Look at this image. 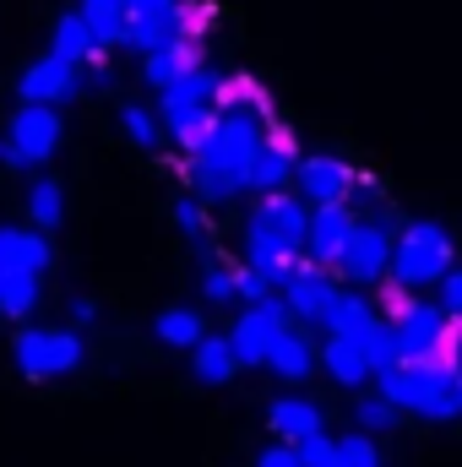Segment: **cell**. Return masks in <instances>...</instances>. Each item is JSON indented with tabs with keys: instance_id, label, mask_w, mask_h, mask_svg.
Masks as SVG:
<instances>
[{
	"instance_id": "27",
	"label": "cell",
	"mask_w": 462,
	"mask_h": 467,
	"mask_svg": "<svg viewBox=\"0 0 462 467\" xmlns=\"http://www.w3.org/2000/svg\"><path fill=\"white\" fill-rule=\"evenodd\" d=\"M38 305V272H0V316H27Z\"/></svg>"
},
{
	"instance_id": "14",
	"label": "cell",
	"mask_w": 462,
	"mask_h": 467,
	"mask_svg": "<svg viewBox=\"0 0 462 467\" xmlns=\"http://www.w3.org/2000/svg\"><path fill=\"white\" fill-rule=\"evenodd\" d=\"M348 234H353V213H348V207H316V213H310L305 255H310V261H321V266H338Z\"/></svg>"
},
{
	"instance_id": "1",
	"label": "cell",
	"mask_w": 462,
	"mask_h": 467,
	"mask_svg": "<svg viewBox=\"0 0 462 467\" xmlns=\"http://www.w3.org/2000/svg\"><path fill=\"white\" fill-rule=\"evenodd\" d=\"M272 141V125H267V104L256 88H245L234 104L218 109L207 141L191 152V185L202 202H234L239 191H250V169L261 158V147Z\"/></svg>"
},
{
	"instance_id": "33",
	"label": "cell",
	"mask_w": 462,
	"mask_h": 467,
	"mask_svg": "<svg viewBox=\"0 0 462 467\" xmlns=\"http://www.w3.org/2000/svg\"><path fill=\"white\" fill-rule=\"evenodd\" d=\"M338 451H343V467H381V451H375V441H370L364 430H359V435H343Z\"/></svg>"
},
{
	"instance_id": "39",
	"label": "cell",
	"mask_w": 462,
	"mask_h": 467,
	"mask_svg": "<svg viewBox=\"0 0 462 467\" xmlns=\"http://www.w3.org/2000/svg\"><path fill=\"white\" fill-rule=\"evenodd\" d=\"M185 0H131V16H169V11H180Z\"/></svg>"
},
{
	"instance_id": "34",
	"label": "cell",
	"mask_w": 462,
	"mask_h": 467,
	"mask_svg": "<svg viewBox=\"0 0 462 467\" xmlns=\"http://www.w3.org/2000/svg\"><path fill=\"white\" fill-rule=\"evenodd\" d=\"M299 462L305 467H343V451H338V441L310 435V441H299Z\"/></svg>"
},
{
	"instance_id": "2",
	"label": "cell",
	"mask_w": 462,
	"mask_h": 467,
	"mask_svg": "<svg viewBox=\"0 0 462 467\" xmlns=\"http://www.w3.org/2000/svg\"><path fill=\"white\" fill-rule=\"evenodd\" d=\"M375 386L403 413H419V419H462L457 375L446 369V358H436V364H392V369L375 375Z\"/></svg>"
},
{
	"instance_id": "31",
	"label": "cell",
	"mask_w": 462,
	"mask_h": 467,
	"mask_svg": "<svg viewBox=\"0 0 462 467\" xmlns=\"http://www.w3.org/2000/svg\"><path fill=\"white\" fill-rule=\"evenodd\" d=\"M202 294H207L213 305H229V299H239V294H234V266H224V261H207V272H202Z\"/></svg>"
},
{
	"instance_id": "20",
	"label": "cell",
	"mask_w": 462,
	"mask_h": 467,
	"mask_svg": "<svg viewBox=\"0 0 462 467\" xmlns=\"http://www.w3.org/2000/svg\"><path fill=\"white\" fill-rule=\"evenodd\" d=\"M191 364H196V380H207V386H224L234 369H239V353H234L229 337H202V343L191 348Z\"/></svg>"
},
{
	"instance_id": "24",
	"label": "cell",
	"mask_w": 462,
	"mask_h": 467,
	"mask_svg": "<svg viewBox=\"0 0 462 467\" xmlns=\"http://www.w3.org/2000/svg\"><path fill=\"white\" fill-rule=\"evenodd\" d=\"M152 332L169 343V348H196L202 337H207V327H202V316L196 310H185V305H174V310H163L158 321H152Z\"/></svg>"
},
{
	"instance_id": "32",
	"label": "cell",
	"mask_w": 462,
	"mask_h": 467,
	"mask_svg": "<svg viewBox=\"0 0 462 467\" xmlns=\"http://www.w3.org/2000/svg\"><path fill=\"white\" fill-rule=\"evenodd\" d=\"M414 305H419V299H414V288H408V283H397V277H392V283L381 288V316H386L392 327H397V321H403Z\"/></svg>"
},
{
	"instance_id": "11",
	"label": "cell",
	"mask_w": 462,
	"mask_h": 467,
	"mask_svg": "<svg viewBox=\"0 0 462 467\" xmlns=\"http://www.w3.org/2000/svg\"><path fill=\"white\" fill-rule=\"evenodd\" d=\"M77 71L82 66H71V60H60V55H44V60H33L27 71H22V82H16V93H22V104H66V99H77Z\"/></svg>"
},
{
	"instance_id": "3",
	"label": "cell",
	"mask_w": 462,
	"mask_h": 467,
	"mask_svg": "<svg viewBox=\"0 0 462 467\" xmlns=\"http://www.w3.org/2000/svg\"><path fill=\"white\" fill-rule=\"evenodd\" d=\"M452 255H457L452 250V234L441 229V223H414V229H403L397 250H392V277L408 283V288L441 283L452 272Z\"/></svg>"
},
{
	"instance_id": "25",
	"label": "cell",
	"mask_w": 462,
	"mask_h": 467,
	"mask_svg": "<svg viewBox=\"0 0 462 467\" xmlns=\"http://www.w3.org/2000/svg\"><path fill=\"white\" fill-rule=\"evenodd\" d=\"M27 218H33V229H44V234L66 223V196H60L55 180H33V191H27Z\"/></svg>"
},
{
	"instance_id": "38",
	"label": "cell",
	"mask_w": 462,
	"mask_h": 467,
	"mask_svg": "<svg viewBox=\"0 0 462 467\" xmlns=\"http://www.w3.org/2000/svg\"><path fill=\"white\" fill-rule=\"evenodd\" d=\"M441 358H446V369L462 380V316L446 327V348H441Z\"/></svg>"
},
{
	"instance_id": "22",
	"label": "cell",
	"mask_w": 462,
	"mask_h": 467,
	"mask_svg": "<svg viewBox=\"0 0 462 467\" xmlns=\"http://www.w3.org/2000/svg\"><path fill=\"white\" fill-rule=\"evenodd\" d=\"M267 364H272L283 380H305V375L316 369V348H310V337H305V332H294V327H289V332L278 337V348H272Z\"/></svg>"
},
{
	"instance_id": "30",
	"label": "cell",
	"mask_w": 462,
	"mask_h": 467,
	"mask_svg": "<svg viewBox=\"0 0 462 467\" xmlns=\"http://www.w3.org/2000/svg\"><path fill=\"white\" fill-rule=\"evenodd\" d=\"M234 294H239L245 305H267V299L278 294V283H272L267 272H256V266H234Z\"/></svg>"
},
{
	"instance_id": "26",
	"label": "cell",
	"mask_w": 462,
	"mask_h": 467,
	"mask_svg": "<svg viewBox=\"0 0 462 467\" xmlns=\"http://www.w3.org/2000/svg\"><path fill=\"white\" fill-rule=\"evenodd\" d=\"M359 348H364V358H370V369H375V375H381V369H392V364H403L397 327H392L386 316H375V321H370V332L359 337Z\"/></svg>"
},
{
	"instance_id": "19",
	"label": "cell",
	"mask_w": 462,
	"mask_h": 467,
	"mask_svg": "<svg viewBox=\"0 0 462 467\" xmlns=\"http://www.w3.org/2000/svg\"><path fill=\"white\" fill-rule=\"evenodd\" d=\"M321 358H327V375H332V380H343V386H364V380L375 375V369H370V358H364V348H359L353 337H327Z\"/></svg>"
},
{
	"instance_id": "5",
	"label": "cell",
	"mask_w": 462,
	"mask_h": 467,
	"mask_svg": "<svg viewBox=\"0 0 462 467\" xmlns=\"http://www.w3.org/2000/svg\"><path fill=\"white\" fill-rule=\"evenodd\" d=\"M16 364L27 380H49V375H71L82 364V337L60 332V327H27L16 337Z\"/></svg>"
},
{
	"instance_id": "10",
	"label": "cell",
	"mask_w": 462,
	"mask_h": 467,
	"mask_svg": "<svg viewBox=\"0 0 462 467\" xmlns=\"http://www.w3.org/2000/svg\"><path fill=\"white\" fill-rule=\"evenodd\" d=\"M299 196L310 202V207H348V196H353V185H359V174L348 169L343 158H299Z\"/></svg>"
},
{
	"instance_id": "21",
	"label": "cell",
	"mask_w": 462,
	"mask_h": 467,
	"mask_svg": "<svg viewBox=\"0 0 462 467\" xmlns=\"http://www.w3.org/2000/svg\"><path fill=\"white\" fill-rule=\"evenodd\" d=\"M375 316H381V310H370V299H359V294H338V305L327 310L321 327H327V337H353V343H359V337L370 332Z\"/></svg>"
},
{
	"instance_id": "40",
	"label": "cell",
	"mask_w": 462,
	"mask_h": 467,
	"mask_svg": "<svg viewBox=\"0 0 462 467\" xmlns=\"http://www.w3.org/2000/svg\"><path fill=\"white\" fill-rule=\"evenodd\" d=\"M93 316H99V305H93V299H71V321H77V327H88Z\"/></svg>"
},
{
	"instance_id": "4",
	"label": "cell",
	"mask_w": 462,
	"mask_h": 467,
	"mask_svg": "<svg viewBox=\"0 0 462 467\" xmlns=\"http://www.w3.org/2000/svg\"><path fill=\"white\" fill-rule=\"evenodd\" d=\"M60 147V115L49 104H22L11 130L0 136V163L5 169H33Z\"/></svg>"
},
{
	"instance_id": "12",
	"label": "cell",
	"mask_w": 462,
	"mask_h": 467,
	"mask_svg": "<svg viewBox=\"0 0 462 467\" xmlns=\"http://www.w3.org/2000/svg\"><path fill=\"white\" fill-rule=\"evenodd\" d=\"M245 223L278 234L289 250H305V239H310V213H305V202H294V196H283V191H278V196H261Z\"/></svg>"
},
{
	"instance_id": "23",
	"label": "cell",
	"mask_w": 462,
	"mask_h": 467,
	"mask_svg": "<svg viewBox=\"0 0 462 467\" xmlns=\"http://www.w3.org/2000/svg\"><path fill=\"white\" fill-rule=\"evenodd\" d=\"M82 16L93 27V38L110 49V44H125V22H131V0H82Z\"/></svg>"
},
{
	"instance_id": "35",
	"label": "cell",
	"mask_w": 462,
	"mask_h": 467,
	"mask_svg": "<svg viewBox=\"0 0 462 467\" xmlns=\"http://www.w3.org/2000/svg\"><path fill=\"white\" fill-rule=\"evenodd\" d=\"M174 223L191 234V239H207V213H202V202H191V196L174 202Z\"/></svg>"
},
{
	"instance_id": "6",
	"label": "cell",
	"mask_w": 462,
	"mask_h": 467,
	"mask_svg": "<svg viewBox=\"0 0 462 467\" xmlns=\"http://www.w3.org/2000/svg\"><path fill=\"white\" fill-rule=\"evenodd\" d=\"M289 305L272 294L267 305H245L239 310V321H234V332H229V343L234 353H239V364H267L272 358V348H278V337L289 332Z\"/></svg>"
},
{
	"instance_id": "16",
	"label": "cell",
	"mask_w": 462,
	"mask_h": 467,
	"mask_svg": "<svg viewBox=\"0 0 462 467\" xmlns=\"http://www.w3.org/2000/svg\"><path fill=\"white\" fill-rule=\"evenodd\" d=\"M294 174H299L294 141H289L283 130H272V141L261 147V158H256V169H250V191H256V196H278Z\"/></svg>"
},
{
	"instance_id": "8",
	"label": "cell",
	"mask_w": 462,
	"mask_h": 467,
	"mask_svg": "<svg viewBox=\"0 0 462 467\" xmlns=\"http://www.w3.org/2000/svg\"><path fill=\"white\" fill-rule=\"evenodd\" d=\"M446 327H452V316H446L441 305H414V310L397 321L403 364H436L441 348H446Z\"/></svg>"
},
{
	"instance_id": "7",
	"label": "cell",
	"mask_w": 462,
	"mask_h": 467,
	"mask_svg": "<svg viewBox=\"0 0 462 467\" xmlns=\"http://www.w3.org/2000/svg\"><path fill=\"white\" fill-rule=\"evenodd\" d=\"M392 250H397V239L386 223H353L343 255H338V272L348 283H381L392 272Z\"/></svg>"
},
{
	"instance_id": "13",
	"label": "cell",
	"mask_w": 462,
	"mask_h": 467,
	"mask_svg": "<svg viewBox=\"0 0 462 467\" xmlns=\"http://www.w3.org/2000/svg\"><path fill=\"white\" fill-rule=\"evenodd\" d=\"M202 66V44L196 38H174V44H163V49H152V55H142V77H147V88H174L180 77H191Z\"/></svg>"
},
{
	"instance_id": "18",
	"label": "cell",
	"mask_w": 462,
	"mask_h": 467,
	"mask_svg": "<svg viewBox=\"0 0 462 467\" xmlns=\"http://www.w3.org/2000/svg\"><path fill=\"white\" fill-rule=\"evenodd\" d=\"M267 424H272V435H278V441L299 446V441L321 435V408H316V402H305V397H283V402H272Z\"/></svg>"
},
{
	"instance_id": "37",
	"label": "cell",
	"mask_w": 462,
	"mask_h": 467,
	"mask_svg": "<svg viewBox=\"0 0 462 467\" xmlns=\"http://www.w3.org/2000/svg\"><path fill=\"white\" fill-rule=\"evenodd\" d=\"M441 310H446L452 321L462 316V272H446V277H441Z\"/></svg>"
},
{
	"instance_id": "15",
	"label": "cell",
	"mask_w": 462,
	"mask_h": 467,
	"mask_svg": "<svg viewBox=\"0 0 462 467\" xmlns=\"http://www.w3.org/2000/svg\"><path fill=\"white\" fill-rule=\"evenodd\" d=\"M49 55L71 60V66H88V71H104V44L93 38V27H88L82 11H66V16L55 22V49H49Z\"/></svg>"
},
{
	"instance_id": "9",
	"label": "cell",
	"mask_w": 462,
	"mask_h": 467,
	"mask_svg": "<svg viewBox=\"0 0 462 467\" xmlns=\"http://www.w3.org/2000/svg\"><path fill=\"white\" fill-rule=\"evenodd\" d=\"M283 305H289V316H299V321H327V310L338 305V283L327 277V266L321 261H299L294 266V277L283 283Z\"/></svg>"
},
{
	"instance_id": "17",
	"label": "cell",
	"mask_w": 462,
	"mask_h": 467,
	"mask_svg": "<svg viewBox=\"0 0 462 467\" xmlns=\"http://www.w3.org/2000/svg\"><path fill=\"white\" fill-rule=\"evenodd\" d=\"M49 239L44 229H0V272H44Z\"/></svg>"
},
{
	"instance_id": "29",
	"label": "cell",
	"mask_w": 462,
	"mask_h": 467,
	"mask_svg": "<svg viewBox=\"0 0 462 467\" xmlns=\"http://www.w3.org/2000/svg\"><path fill=\"white\" fill-rule=\"evenodd\" d=\"M120 125H125V136H131L136 147H158V141H163V119H152L142 104H125V109H120Z\"/></svg>"
},
{
	"instance_id": "36",
	"label": "cell",
	"mask_w": 462,
	"mask_h": 467,
	"mask_svg": "<svg viewBox=\"0 0 462 467\" xmlns=\"http://www.w3.org/2000/svg\"><path fill=\"white\" fill-rule=\"evenodd\" d=\"M256 467H305V462H299V446L278 441V446H267V451L256 457Z\"/></svg>"
},
{
	"instance_id": "28",
	"label": "cell",
	"mask_w": 462,
	"mask_h": 467,
	"mask_svg": "<svg viewBox=\"0 0 462 467\" xmlns=\"http://www.w3.org/2000/svg\"><path fill=\"white\" fill-rule=\"evenodd\" d=\"M397 413H403V408H397L392 397H381V391H375V397H359V408H353V419H359V430H364V435L392 430V419H397Z\"/></svg>"
}]
</instances>
